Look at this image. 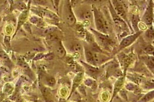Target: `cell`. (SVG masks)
Returning a JSON list of instances; mask_svg holds the SVG:
<instances>
[{
    "label": "cell",
    "instance_id": "1",
    "mask_svg": "<svg viewBox=\"0 0 154 102\" xmlns=\"http://www.w3.org/2000/svg\"><path fill=\"white\" fill-rule=\"evenodd\" d=\"M95 19L98 30L103 32L108 30L109 26L107 21L103 18V16L100 13L98 12L97 11L95 13Z\"/></svg>",
    "mask_w": 154,
    "mask_h": 102
},
{
    "label": "cell",
    "instance_id": "2",
    "mask_svg": "<svg viewBox=\"0 0 154 102\" xmlns=\"http://www.w3.org/2000/svg\"><path fill=\"white\" fill-rule=\"evenodd\" d=\"M114 3V5L115 7L116 10L117 12V14L120 16L122 17L124 19H126V12L125 10V8H123L122 5L119 3V1H113Z\"/></svg>",
    "mask_w": 154,
    "mask_h": 102
},
{
    "label": "cell",
    "instance_id": "3",
    "mask_svg": "<svg viewBox=\"0 0 154 102\" xmlns=\"http://www.w3.org/2000/svg\"><path fill=\"white\" fill-rule=\"evenodd\" d=\"M139 34L140 33H137V34H135L134 35H131L130 36H128L127 38H125L121 43L120 46L122 48H125L127 46L130 45L131 44L135 41V40L136 39V38L139 36Z\"/></svg>",
    "mask_w": 154,
    "mask_h": 102
},
{
    "label": "cell",
    "instance_id": "4",
    "mask_svg": "<svg viewBox=\"0 0 154 102\" xmlns=\"http://www.w3.org/2000/svg\"><path fill=\"white\" fill-rule=\"evenodd\" d=\"M96 36L101 44L104 46H108L111 44V40L108 39V38L103 35L96 32Z\"/></svg>",
    "mask_w": 154,
    "mask_h": 102
},
{
    "label": "cell",
    "instance_id": "5",
    "mask_svg": "<svg viewBox=\"0 0 154 102\" xmlns=\"http://www.w3.org/2000/svg\"><path fill=\"white\" fill-rule=\"evenodd\" d=\"M152 9L150 8L144 16V21L147 25H151L152 23Z\"/></svg>",
    "mask_w": 154,
    "mask_h": 102
},
{
    "label": "cell",
    "instance_id": "6",
    "mask_svg": "<svg viewBox=\"0 0 154 102\" xmlns=\"http://www.w3.org/2000/svg\"><path fill=\"white\" fill-rule=\"evenodd\" d=\"M67 12L68 13L66 14V20L68 21V23H70V25H73L76 22V19L73 12L72 11L70 8H68Z\"/></svg>",
    "mask_w": 154,
    "mask_h": 102
},
{
    "label": "cell",
    "instance_id": "7",
    "mask_svg": "<svg viewBox=\"0 0 154 102\" xmlns=\"http://www.w3.org/2000/svg\"><path fill=\"white\" fill-rule=\"evenodd\" d=\"M56 52L58 54V56L59 57H63L66 55V51L64 49L62 44H59L56 48Z\"/></svg>",
    "mask_w": 154,
    "mask_h": 102
},
{
    "label": "cell",
    "instance_id": "8",
    "mask_svg": "<svg viewBox=\"0 0 154 102\" xmlns=\"http://www.w3.org/2000/svg\"><path fill=\"white\" fill-rule=\"evenodd\" d=\"M85 55H86V57H87V60L88 62L91 63V64H95L94 61L93 60V53L89 50H85Z\"/></svg>",
    "mask_w": 154,
    "mask_h": 102
},
{
    "label": "cell",
    "instance_id": "9",
    "mask_svg": "<svg viewBox=\"0 0 154 102\" xmlns=\"http://www.w3.org/2000/svg\"><path fill=\"white\" fill-rule=\"evenodd\" d=\"M82 17L85 20H90L91 19H92V13L89 10H85L82 13Z\"/></svg>",
    "mask_w": 154,
    "mask_h": 102
},
{
    "label": "cell",
    "instance_id": "10",
    "mask_svg": "<svg viewBox=\"0 0 154 102\" xmlns=\"http://www.w3.org/2000/svg\"><path fill=\"white\" fill-rule=\"evenodd\" d=\"M154 98V91H151L148 94L145 95L143 98L140 100V102H147L151 100Z\"/></svg>",
    "mask_w": 154,
    "mask_h": 102
},
{
    "label": "cell",
    "instance_id": "11",
    "mask_svg": "<svg viewBox=\"0 0 154 102\" xmlns=\"http://www.w3.org/2000/svg\"><path fill=\"white\" fill-rule=\"evenodd\" d=\"M70 49L72 51H73L74 52L76 53V52H79L82 51V47L81 46L80 44L79 43H74L73 44H72L71 47H70Z\"/></svg>",
    "mask_w": 154,
    "mask_h": 102
},
{
    "label": "cell",
    "instance_id": "12",
    "mask_svg": "<svg viewBox=\"0 0 154 102\" xmlns=\"http://www.w3.org/2000/svg\"><path fill=\"white\" fill-rule=\"evenodd\" d=\"M46 83L50 87H54L56 84V80L53 77L49 76L46 78Z\"/></svg>",
    "mask_w": 154,
    "mask_h": 102
},
{
    "label": "cell",
    "instance_id": "13",
    "mask_svg": "<svg viewBox=\"0 0 154 102\" xmlns=\"http://www.w3.org/2000/svg\"><path fill=\"white\" fill-rule=\"evenodd\" d=\"M47 39L50 40H57L59 39V37L57 34L51 32L47 35Z\"/></svg>",
    "mask_w": 154,
    "mask_h": 102
},
{
    "label": "cell",
    "instance_id": "14",
    "mask_svg": "<svg viewBox=\"0 0 154 102\" xmlns=\"http://www.w3.org/2000/svg\"><path fill=\"white\" fill-rule=\"evenodd\" d=\"M0 57L6 61L10 60L7 54L4 51H0Z\"/></svg>",
    "mask_w": 154,
    "mask_h": 102
},
{
    "label": "cell",
    "instance_id": "15",
    "mask_svg": "<svg viewBox=\"0 0 154 102\" xmlns=\"http://www.w3.org/2000/svg\"><path fill=\"white\" fill-rule=\"evenodd\" d=\"M145 51L146 53L150 54H152L154 53V48L151 45L148 46L145 49Z\"/></svg>",
    "mask_w": 154,
    "mask_h": 102
},
{
    "label": "cell",
    "instance_id": "16",
    "mask_svg": "<svg viewBox=\"0 0 154 102\" xmlns=\"http://www.w3.org/2000/svg\"><path fill=\"white\" fill-rule=\"evenodd\" d=\"M153 34H154V31H153V29H152V28H150L149 30L147 31V37H149L150 39L153 38Z\"/></svg>",
    "mask_w": 154,
    "mask_h": 102
},
{
    "label": "cell",
    "instance_id": "17",
    "mask_svg": "<svg viewBox=\"0 0 154 102\" xmlns=\"http://www.w3.org/2000/svg\"><path fill=\"white\" fill-rule=\"evenodd\" d=\"M1 16H0V23H1Z\"/></svg>",
    "mask_w": 154,
    "mask_h": 102
}]
</instances>
